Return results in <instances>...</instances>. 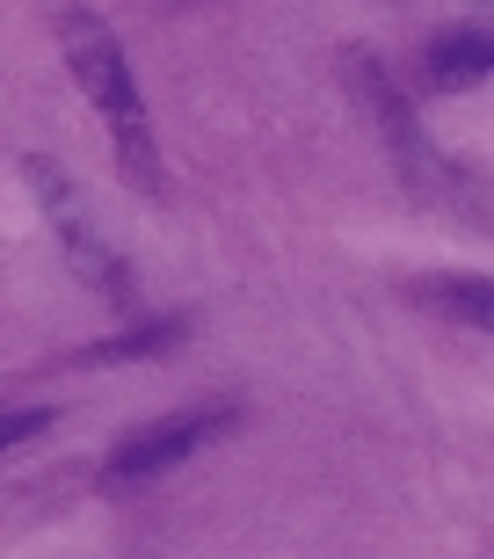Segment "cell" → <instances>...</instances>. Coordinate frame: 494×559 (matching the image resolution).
Returning a JSON list of instances; mask_svg holds the SVG:
<instances>
[{
    "label": "cell",
    "instance_id": "cell-8",
    "mask_svg": "<svg viewBox=\"0 0 494 559\" xmlns=\"http://www.w3.org/2000/svg\"><path fill=\"white\" fill-rule=\"evenodd\" d=\"M51 429V415L44 407H8V421H0V443H30V436Z\"/></svg>",
    "mask_w": 494,
    "mask_h": 559
},
{
    "label": "cell",
    "instance_id": "cell-7",
    "mask_svg": "<svg viewBox=\"0 0 494 559\" xmlns=\"http://www.w3.org/2000/svg\"><path fill=\"white\" fill-rule=\"evenodd\" d=\"M408 298H422L444 320H466V328L494 334V276H414Z\"/></svg>",
    "mask_w": 494,
    "mask_h": 559
},
{
    "label": "cell",
    "instance_id": "cell-5",
    "mask_svg": "<svg viewBox=\"0 0 494 559\" xmlns=\"http://www.w3.org/2000/svg\"><path fill=\"white\" fill-rule=\"evenodd\" d=\"M422 73H430L436 95H458V87H473L494 73V22H458L444 37H430L422 51Z\"/></svg>",
    "mask_w": 494,
    "mask_h": 559
},
{
    "label": "cell",
    "instance_id": "cell-4",
    "mask_svg": "<svg viewBox=\"0 0 494 559\" xmlns=\"http://www.w3.org/2000/svg\"><path fill=\"white\" fill-rule=\"evenodd\" d=\"M356 95H364V109H370V124H378V139H386V153L400 160V175H408L422 197H451V167L430 153V139H422V124H414V109H408V95L378 73V66H364L356 59Z\"/></svg>",
    "mask_w": 494,
    "mask_h": 559
},
{
    "label": "cell",
    "instance_id": "cell-1",
    "mask_svg": "<svg viewBox=\"0 0 494 559\" xmlns=\"http://www.w3.org/2000/svg\"><path fill=\"white\" fill-rule=\"evenodd\" d=\"M59 51L73 66V81L109 124V145H117V167L139 197H161V145H153V117H145L139 73L124 59L117 29H109L95 8H59Z\"/></svg>",
    "mask_w": 494,
    "mask_h": 559
},
{
    "label": "cell",
    "instance_id": "cell-3",
    "mask_svg": "<svg viewBox=\"0 0 494 559\" xmlns=\"http://www.w3.org/2000/svg\"><path fill=\"white\" fill-rule=\"evenodd\" d=\"M233 407H189V415H167V421H145V429H131L109 451V479H124V487H139V479H161L175 473V465H189V457L204 451V443H219V436L233 429Z\"/></svg>",
    "mask_w": 494,
    "mask_h": 559
},
{
    "label": "cell",
    "instance_id": "cell-2",
    "mask_svg": "<svg viewBox=\"0 0 494 559\" xmlns=\"http://www.w3.org/2000/svg\"><path fill=\"white\" fill-rule=\"evenodd\" d=\"M22 182H30V197H37L44 226H51V240H59L66 270L81 276L103 306L117 312H145L139 298V276H131V262H124L117 248H109V233L95 226V211H87V197L73 189V175H66L51 153H22Z\"/></svg>",
    "mask_w": 494,
    "mask_h": 559
},
{
    "label": "cell",
    "instance_id": "cell-6",
    "mask_svg": "<svg viewBox=\"0 0 494 559\" xmlns=\"http://www.w3.org/2000/svg\"><path fill=\"white\" fill-rule=\"evenodd\" d=\"M175 342H189V320L183 312H131V328L124 334H103V342H87V349L59 356L66 371H103V364H139V356H167Z\"/></svg>",
    "mask_w": 494,
    "mask_h": 559
}]
</instances>
